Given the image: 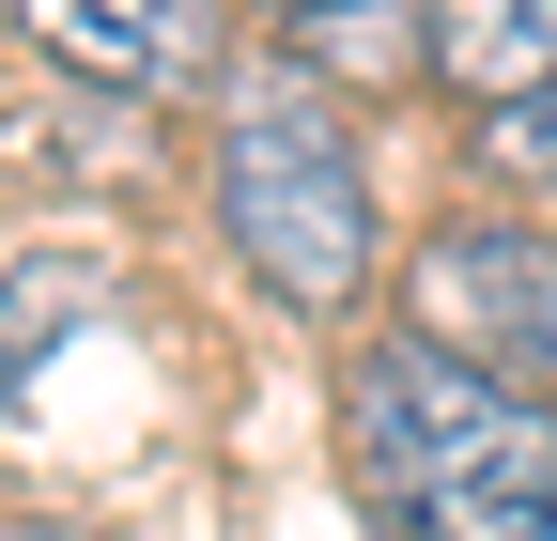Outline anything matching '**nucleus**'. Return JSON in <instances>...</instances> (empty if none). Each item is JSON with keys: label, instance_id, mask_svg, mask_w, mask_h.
<instances>
[{"label": "nucleus", "instance_id": "obj_4", "mask_svg": "<svg viewBox=\"0 0 557 541\" xmlns=\"http://www.w3.org/2000/svg\"><path fill=\"white\" fill-rule=\"evenodd\" d=\"M0 32H16L47 78L139 93V109H201L218 62H233V16H218V0H0Z\"/></svg>", "mask_w": 557, "mask_h": 541}, {"label": "nucleus", "instance_id": "obj_3", "mask_svg": "<svg viewBox=\"0 0 557 541\" xmlns=\"http://www.w3.org/2000/svg\"><path fill=\"white\" fill-rule=\"evenodd\" d=\"M387 325H418L434 356H465L480 387L557 402V232L527 201H449L418 217L387 263Z\"/></svg>", "mask_w": 557, "mask_h": 541}, {"label": "nucleus", "instance_id": "obj_7", "mask_svg": "<svg viewBox=\"0 0 557 541\" xmlns=\"http://www.w3.org/2000/svg\"><path fill=\"white\" fill-rule=\"evenodd\" d=\"M465 186L480 201H557V78L511 109H465Z\"/></svg>", "mask_w": 557, "mask_h": 541}, {"label": "nucleus", "instance_id": "obj_10", "mask_svg": "<svg viewBox=\"0 0 557 541\" xmlns=\"http://www.w3.org/2000/svg\"><path fill=\"white\" fill-rule=\"evenodd\" d=\"M527 217H542V232H557V201H527Z\"/></svg>", "mask_w": 557, "mask_h": 541}, {"label": "nucleus", "instance_id": "obj_6", "mask_svg": "<svg viewBox=\"0 0 557 541\" xmlns=\"http://www.w3.org/2000/svg\"><path fill=\"white\" fill-rule=\"evenodd\" d=\"M278 47H295L341 109L357 93H418V62H434L418 47V0H325V16H278Z\"/></svg>", "mask_w": 557, "mask_h": 541}, {"label": "nucleus", "instance_id": "obj_5", "mask_svg": "<svg viewBox=\"0 0 557 541\" xmlns=\"http://www.w3.org/2000/svg\"><path fill=\"white\" fill-rule=\"evenodd\" d=\"M418 93H449V109H511L557 78V0H418Z\"/></svg>", "mask_w": 557, "mask_h": 541}, {"label": "nucleus", "instance_id": "obj_1", "mask_svg": "<svg viewBox=\"0 0 557 541\" xmlns=\"http://www.w3.org/2000/svg\"><path fill=\"white\" fill-rule=\"evenodd\" d=\"M186 124H201V217H218L233 279L278 325H310V341H357L387 310V201H372V155H357V109L263 32V47L218 62V93Z\"/></svg>", "mask_w": 557, "mask_h": 541}, {"label": "nucleus", "instance_id": "obj_2", "mask_svg": "<svg viewBox=\"0 0 557 541\" xmlns=\"http://www.w3.org/2000/svg\"><path fill=\"white\" fill-rule=\"evenodd\" d=\"M341 449L387 541H557V402L480 387L387 310L341 341Z\"/></svg>", "mask_w": 557, "mask_h": 541}, {"label": "nucleus", "instance_id": "obj_9", "mask_svg": "<svg viewBox=\"0 0 557 541\" xmlns=\"http://www.w3.org/2000/svg\"><path fill=\"white\" fill-rule=\"evenodd\" d=\"M248 16H263V32H278V16H325V0H248Z\"/></svg>", "mask_w": 557, "mask_h": 541}, {"label": "nucleus", "instance_id": "obj_8", "mask_svg": "<svg viewBox=\"0 0 557 541\" xmlns=\"http://www.w3.org/2000/svg\"><path fill=\"white\" fill-rule=\"evenodd\" d=\"M0 541H109V526H78V511H0Z\"/></svg>", "mask_w": 557, "mask_h": 541}]
</instances>
